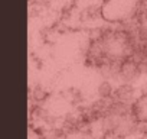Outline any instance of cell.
I'll use <instances>...</instances> for the list:
<instances>
[{"label": "cell", "mask_w": 147, "mask_h": 139, "mask_svg": "<svg viewBox=\"0 0 147 139\" xmlns=\"http://www.w3.org/2000/svg\"><path fill=\"white\" fill-rule=\"evenodd\" d=\"M133 116L137 122H146L147 120V93L137 99V102L133 106Z\"/></svg>", "instance_id": "1"}]
</instances>
